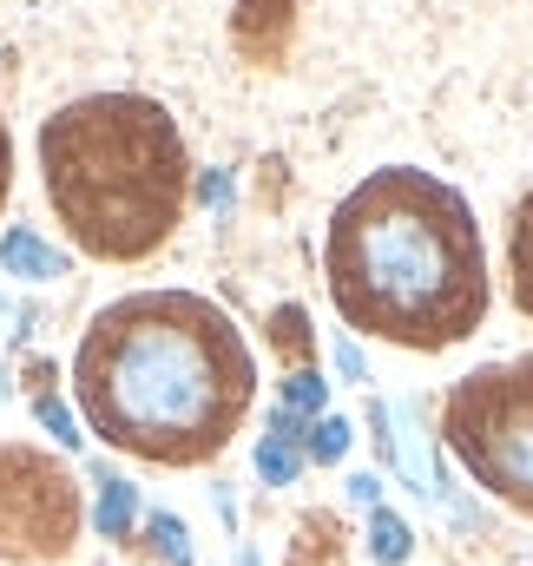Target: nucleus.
Wrapping results in <instances>:
<instances>
[{"instance_id":"obj_1","label":"nucleus","mask_w":533,"mask_h":566,"mask_svg":"<svg viewBox=\"0 0 533 566\" xmlns=\"http://www.w3.org/2000/svg\"><path fill=\"white\" fill-rule=\"evenodd\" d=\"M86 428L151 468L224 454L258 396V363L238 323L198 290H133L106 303L73 349Z\"/></svg>"},{"instance_id":"obj_2","label":"nucleus","mask_w":533,"mask_h":566,"mask_svg":"<svg viewBox=\"0 0 533 566\" xmlns=\"http://www.w3.org/2000/svg\"><path fill=\"white\" fill-rule=\"evenodd\" d=\"M323 271L343 323L396 349H454L488 316L481 224L468 198L421 165L369 171L330 211Z\"/></svg>"},{"instance_id":"obj_3","label":"nucleus","mask_w":533,"mask_h":566,"mask_svg":"<svg viewBox=\"0 0 533 566\" xmlns=\"http://www.w3.org/2000/svg\"><path fill=\"white\" fill-rule=\"evenodd\" d=\"M40 178L66 238L100 264L151 258L191 205L178 119L145 93H86L40 126Z\"/></svg>"},{"instance_id":"obj_4","label":"nucleus","mask_w":533,"mask_h":566,"mask_svg":"<svg viewBox=\"0 0 533 566\" xmlns=\"http://www.w3.org/2000/svg\"><path fill=\"white\" fill-rule=\"evenodd\" d=\"M441 441L481 494L533 521V349L468 369L441 402Z\"/></svg>"},{"instance_id":"obj_5","label":"nucleus","mask_w":533,"mask_h":566,"mask_svg":"<svg viewBox=\"0 0 533 566\" xmlns=\"http://www.w3.org/2000/svg\"><path fill=\"white\" fill-rule=\"evenodd\" d=\"M80 534L73 481L27 448H0V560H53Z\"/></svg>"},{"instance_id":"obj_6","label":"nucleus","mask_w":533,"mask_h":566,"mask_svg":"<svg viewBox=\"0 0 533 566\" xmlns=\"http://www.w3.org/2000/svg\"><path fill=\"white\" fill-rule=\"evenodd\" d=\"M296 33V0H231V40L244 60L276 66Z\"/></svg>"},{"instance_id":"obj_7","label":"nucleus","mask_w":533,"mask_h":566,"mask_svg":"<svg viewBox=\"0 0 533 566\" xmlns=\"http://www.w3.org/2000/svg\"><path fill=\"white\" fill-rule=\"evenodd\" d=\"M508 290H514V310L533 323V185L514 198V218H508Z\"/></svg>"},{"instance_id":"obj_8","label":"nucleus","mask_w":533,"mask_h":566,"mask_svg":"<svg viewBox=\"0 0 533 566\" xmlns=\"http://www.w3.org/2000/svg\"><path fill=\"white\" fill-rule=\"evenodd\" d=\"M0 264L13 271V277H27V283H53V277H66V258L46 244V238H33L27 224H13L7 238H0Z\"/></svg>"},{"instance_id":"obj_9","label":"nucleus","mask_w":533,"mask_h":566,"mask_svg":"<svg viewBox=\"0 0 533 566\" xmlns=\"http://www.w3.org/2000/svg\"><path fill=\"white\" fill-rule=\"evenodd\" d=\"M133 521H138V488H126V481H100V507H93L100 541H126Z\"/></svg>"},{"instance_id":"obj_10","label":"nucleus","mask_w":533,"mask_h":566,"mask_svg":"<svg viewBox=\"0 0 533 566\" xmlns=\"http://www.w3.org/2000/svg\"><path fill=\"white\" fill-rule=\"evenodd\" d=\"M303 441H283V434H264L258 441V474H264L270 488H296V474H303Z\"/></svg>"},{"instance_id":"obj_11","label":"nucleus","mask_w":533,"mask_h":566,"mask_svg":"<svg viewBox=\"0 0 533 566\" xmlns=\"http://www.w3.org/2000/svg\"><path fill=\"white\" fill-rule=\"evenodd\" d=\"M369 554L383 566H401L408 554H415V534H408V521L401 514H389V507H376L369 514Z\"/></svg>"},{"instance_id":"obj_12","label":"nucleus","mask_w":533,"mask_h":566,"mask_svg":"<svg viewBox=\"0 0 533 566\" xmlns=\"http://www.w3.org/2000/svg\"><path fill=\"white\" fill-rule=\"evenodd\" d=\"M349 441H356V428L343 422V416H316L310 434H303V454H310V461H343Z\"/></svg>"},{"instance_id":"obj_13","label":"nucleus","mask_w":533,"mask_h":566,"mask_svg":"<svg viewBox=\"0 0 533 566\" xmlns=\"http://www.w3.org/2000/svg\"><path fill=\"white\" fill-rule=\"evenodd\" d=\"M323 396H330V382H323L316 369H296V376L283 382V409H290V416H303V422H316V416H323Z\"/></svg>"},{"instance_id":"obj_14","label":"nucleus","mask_w":533,"mask_h":566,"mask_svg":"<svg viewBox=\"0 0 533 566\" xmlns=\"http://www.w3.org/2000/svg\"><path fill=\"white\" fill-rule=\"evenodd\" d=\"M151 547H158V560L191 566V541H185V521H171V514H151Z\"/></svg>"},{"instance_id":"obj_15","label":"nucleus","mask_w":533,"mask_h":566,"mask_svg":"<svg viewBox=\"0 0 533 566\" xmlns=\"http://www.w3.org/2000/svg\"><path fill=\"white\" fill-rule=\"evenodd\" d=\"M33 416H40V422L53 428V434H60L66 448L80 441V428H73V416H66V402H60V396H40V402H33Z\"/></svg>"},{"instance_id":"obj_16","label":"nucleus","mask_w":533,"mask_h":566,"mask_svg":"<svg viewBox=\"0 0 533 566\" xmlns=\"http://www.w3.org/2000/svg\"><path fill=\"white\" fill-rule=\"evenodd\" d=\"M7 191H13V139H7V119H0V211H7Z\"/></svg>"},{"instance_id":"obj_17","label":"nucleus","mask_w":533,"mask_h":566,"mask_svg":"<svg viewBox=\"0 0 533 566\" xmlns=\"http://www.w3.org/2000/svg\"><path fill=\"white\" fill-rule=\"evenodd\" d=\"M198 191H205V205H218V211L231 205V178H224V171H205V185H198Z\"/></svg>"},{"instance_id":"obj_18","label":"nucleus","mask_w":533,"mask_h":566,"mask_svg":"<svg viewBox=\"0 0 533 566\" xmlns=\"http://www.w3.org/2000/svg\"><path fill=\"white\" fill-rule=\"evenodd\" d=\"M376 494H383V481H376V474H349V501L376 507Z\"/></svg>"},{"instance_id":"obj_19","label":"nucleus","mask_w":533,"mask_h":566,"mask_svg":"<svg viewBox=\"0 0 533 566\" xmlns=\"http://www.w3.org/2000/svg\"><path fill=\"white\" fill-rule=\"evenodd\" d=\"M336 369H343V376H349V382H363V356H356V349H349V343H336Z\"/></svg>"},{"instance_id":"obj_20","label":"nucleus","mask_w":533,"mask_h":566,"mask_svg":"<svg viewBox=\"0 0 533 566\" xmlns=\"http://www.w3.org/2000/svg\"><path fill=\"white\" fill-rule=\"evenodd\" d=\"M0 316H7V303H0Z\"/></svg>"}]
</instances>
